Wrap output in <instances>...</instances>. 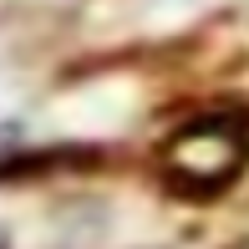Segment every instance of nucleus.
<instances>
[{
  "label": "nucleus",
  "mask_w": 249,
  "mask_h": 249,
  "mask_svg": "<svg viewBox=\"0 0 249 249\" xmlns=\"http://www.w3.org/2000/svg\"><path fill=\"white\" fill-rule=\"evenodd\" d=\"M168 158H173V173L183 178H229L244 158V142L229 127H188Z\"/></svg>",
  "instance_id": "nucleus-1"
}]
</instances>
